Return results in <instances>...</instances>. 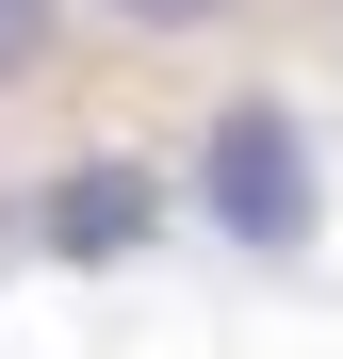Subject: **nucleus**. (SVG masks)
Instances as JSON below:
<instances>
[{
  "instance_id": "obj_3",
  "label": "nucleus",
  "mask_w": 343,
  "mask_h": 359,
  "mask_svg": "<svg viewBox=\"0 0 343 359\" xmlns=\"http://www.w3.org/2000/svg\"><path fill=\"white\" fill-rule=\"evenodd\" d=\"M114 17H131V33H213L229 0H114Z\"/></svg>"
},
{
  "instance_id": "obj_1",
  "label": "nucleus",
  "mask_w": 343,
  "mask_h": 359,
  "mask_svg": "<svg viewBox=\"0 0 343 359\" xmlns=\"http://www.w3.org/2000/svg\"><path fill=\"white\" fill-rule=\"evenodd\" d=\"M196 196H213V229H229L246 262H295V245H311V147H295V114H278V98H229Z\"/></svg>"
},
{
  "instance_id": "obj_4",
  "label": "nucleus",
  "mask_w": 343,
  "mask_h": 359,
  "mask_svg": "<svg viewBox=\"0 0 343 359\" xmlns=\"http://www.w3.org/2000/svg\"><path fill=\"white\" fill-rule=\"evenodd\" d=\"M33 49H49V0H0V82H17Z\"/></svg>"
},
{
  "instance_id": "obj_2",
  "label": "nucleus",
  "mask_w": 343,
  "mask_h": 359,
  "mask_svg": "<svg viewBox=\"0 0 343 359\" xmlns=\"http://www.w3.org/2000/svg\"><path fill=\"white\" fill-rule=\"evenodd\" d=\"M147 229H163V180H147V163H66V180L33 196V245H49V262H131Z\"/></svg>"
}]
</instances>
